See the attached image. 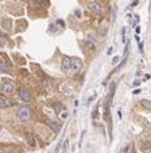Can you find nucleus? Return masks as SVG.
Listing matches in <instances>:
<instances>
[{"mask_svg":"<svg viewBox=\"0 0 151 153\" xmlns=\"http://www.w3.org/2000/svg\"><path fill=\"white\" fill-rule=\"evenodd\" d=\"M61 68H62V71L63 72H68V71H70V57H63V60H62V64H61Z\"/></svg>","mask_w":151,"mask_h":153,"instance_id":"obj_7","label":"nucleus"},{"mask_svg":"<svg viewBox=\"0 0 151 153\" xmlns=\"http://www.w3.org/2000/svg\"><path fill=\"white\" fill-rule=\"evenodd\" d=\"M130 152V144H127L126 146L123 148V150H122V153H128Z\"/></svg>","mask_w":151,"mask_h":153,"instance_id":"obj_14","label":"nucleus"},{"mask_svg":"<svg viewBox=\"0 0 151 153\" xmlns=\"http://www.w3.org/2000/svg\"><path fill=\"white\" fill-rule=\"evenodd\" d=\"M5 45V42H4V39L3 38H0V48H3V46Z\"/></svg>","mask_w":151,"mask_h":153,"instance_id":"obj_18","label":"nucleus"},{"mask_svg":"<svg viewBox=\"0 0 151 153\" xmlns=\"http://www.w3.org/2000/svg\"><path fill=\"white\" fill-rule=\"evenodd\" d=\"M117 61H119V57H113V60H112V64H116Z\"/></svg>","mask_w":151,"mask_h":153,"instance_id":"obj_19","label":"nucleus"},{"mask_svg":"<svg viewBox=\"0 0 151 153\" xmlns=\"http://www.w3.org/2000/svg\"><path fill=\"white\" fill-rule=\"evenodd\" d=\"M142 104H143L146 108H150V102H147V100H142Z\"/></svg>","mask_w":151,"mask_h":153,"instance_id":"obj_16","label":"nucleus"},{"mask_svg":"<svg viewBox=\"0 0 151 153\" xmlns=\"http://www.w3.org/2000/svg\"><path fill=\"white\" fill-rule=\"evenodd\" d=\"M9 68H11V64H9V62H0V71L7 72V71H9Z\"/></svg>","mask_w":151,"mask_h":153,"instance_id":"obj_11","label":"nucleus"},{"mask_svg":"<svg viewBox=\"0 0 151 153\" xmlns=\"http://www.w3.org/2000/svg\"><path fill=\"white\" fill-rule=\"evenodd\" d=\"M140 92V89H135V91H134V95H136V94H139Z\"/></svg>","mask_w":151,"mask_h":153,"instance_id":"obj_22","label":"nucleus"},{"mask_svg":"<svg viewBox=\"0 0 151 153\" xmlns=\"http://www.w3.org/2000/svg\"><path fill=\"white\" fill-rule=\"evenodd\" d=\"M76 15H77V18H81V11H80V10H76Z\"/></svg>","mask_w":151,"mask_h":153,"instance_id":"obj_17","label":"nucleus"},{"mask_svg":"<svg viewBox=\"0 0 151 153\" xmlns=\"http://www.w3.org/2000/svg\"><path fill=\"white\" fill-rule=\"evenodd\" d=\"M15 2H24V0H15Z\"/></svg>","mask_w":151,"mask_h":153,"instance_id":"obj_23","label":"nucleus"},{"mask_svg":"<svg viewBox=\"0 0 151 153\" xmlns=\"http://www.w3.org/2000/svg\"><path fill=\"white\" fill-rule=\"evenodd\" d=\"M38 2H41V3H42V2H46V0H38Z\"/></svg>","mask_w":151,"mask_h":153,"instance_id":"obj_24","label":"nucleus"},{"mask_svg":"<svg viewBox=\"0 0 151 153\" xmlns=\"http://www.w3.org/2000/svg\"><path fill=\"white\" fill-rule=\"evenodd\" d=\"M97 33H99L101 37L107 35V33H108V25H107V22H103L101 25L99 26V30H97Z\"/></svg>","mask_w":151,"mask_h":153,"instance_id":"obj_8","label":"nucleus"},{"mask_svg":"<svg viewBox=\"0 0 151 153\" xmlns=\"http://www.w3.org/2000/svg\"><path fill=\"white\" fill-rule=\"evenodd\" d=\"M18 118L22 122H27L31 118V110L28 107H22L20 110H18Z\"/></svg>","mask_w":151,"mask_h":153,"instance_id":"obj_1","label":"nucleus"},{"mask_svg":"<svg viewBox=\"0 0 151 153\" xmlns=\"http://www.w3.org/2000/svg\"><path fill=\"white\" fill-rule=\"evenodd\" d=\"M88 8L92 12H101L103 11V7L99 2H89L88 3Z\"/></svg>","mask_w":151,"mask_h":153,"instance_id":"obj_4","label":"nucleus"},{"mask_svg":"<svg viewBox=\"0 0 151 153\" xmlns=\"http://www.w3.org/2000/svg\"><path fill=\"white\" fill-rule=\"evenodd\" d=\"M59 117H61V118H68V112H63V114L59 115Z\"/></svg>","mask_w":151,"mask_h":153,"instance_id":"obj_20","label":"nucleus"},{"mask_svg":"<svg viewBox=\"0 0 151 153\" xmlns=\"http://www.w3.org/2000/svg\"><path fill=\"white\" fill-rule=\"evenodd\" d=\"M115 87H116V84H115V83H112V84H111V88H109L108 103H111V102H112V99H113V95H115Z\"/></svg>","mask_w":151,"mask_h":153,"instance_id":"obj_10","label":"nucleus"},{"mask_svg":"<svg viewBox=\"0 0 151 153\" xmlns=\"http://www.w3.org/2000/svg\"><path fill=\"white\" fill-rule=\"evenodd\" d=\"M8 106V102L4 98H0V108H5Z\"/></svg>","mask_w":151,"mask_h":153,"instance_id":"obj_12","label":"nucleus"},{"mask_svg":"<svg viewBox=\"0 0 151 153\" xmlns=\"http://www.w3.org/2000/svg\"><path fill=\"white\" fill-rule=\"evenodd\" d=\"M93 99H95V96H90V98H89V100H88V104H89V103H92Z\"/></svg>","mask_w":151,"mask_h":153,"instance_id":"obj_21","label":"nucleus"},{"mask_svg":"<svg viewBox=\"0 0 151 153\" xmlns=\"http://www.w3.org/2000/svg\"><path fill=\"white\" fill-rule=\"evenodd\" d=\"M61 145H62V142H58V145L55 146V149H54V152H53V153H58L59 149H61Z\"/></svg>","mask_w":151,"mask_h":153,"instance_id":"obj_15","label":"nucleus"},{"mask_svg":"<svg viewBox=\"0 0 151 153\" xmlns=\"http://www.w3.org/2000/svg\"><path fill=\"white\" fill-rule=\"evenodd\" d=\"M47 126L50 129H51L53 131H59V129H61V125L58 123L57 121H47Z\"/></svg>","mask_w":151,"mask_h":153,"instance_id":"obj_9","label":"nucleus"},{"mask_svg":"<svg viewBox=\"0 0 151 153\" xmlns=\"http://www.w3.org/2000/svg\"><path fill=\"white\" fill-rule=\"evenodd\" d=\"M26 141H27V144H28L30 146H32V148H34V146L36 145V141H35V135L32 134L31 131H27V133H26Z\"/></svg>","mask_w":151,"mask_h":153,"instance_id":"obj_5","label":"nucleus"},{"mask_svg":"<svg viewBox=\"0 0 151 153\" xmlns=\"http://www.w3.org/2000/svg\"><path fill=\"white\" fill-rule=\"evenodd\" d=\"M1 91L4 92V94H14L15 91V84L12 81H5L4 84L1 85Z\"/></svg>","mask_w":151,"mask_h":153,"instance_id":"obj_3","label":"nucleus"},{"mask_svg":"<svg viewBox=\"0 0 151 153\" xmlns=\"http://www.w3.org/2000/svg\"><path fill=\"white\" fill-rule=\"evenodd\" d=\"M19 98L24 102H30L31 100V94H30L27 89H22V91L19 92Z\"/></svg>","mask_w":151,"mask_h":153,"instance_id":"obj_6","label":"nucleus"},{"mask_svg":"<svg viewBox=\"0 0 151 153\" xmlns=\"http://www.w3.org/2000/svg\"><path fill=\"white\" fill-rule=\"evenodd\" d=\"M81 68H82V61H81V60L77 58V57L70 58V71H73L74 73H77Z\"/></svg>","mask_w":151,"mask_h":153,"instance_id":"obj_2","label":"nucleus"},{"mask_svg":"<svg viewBox=\"0 0 151 153\" xmlns=\"http://www.w3.org/2000/svg\"><path fill=\"white\" fill-rule=\"evenodd\" d=\"M0 153H5V152L4 150H0Z\"/></svg>","mask_w":151,"mask_h":153,"instance_id":"obj_25","label":"nucleus"},{"mask_svg":"<svg viewBox=\"0 0 151 153\" xmlns=\"http://www.w3.org/2000/svg\"><path fill=\"white\" fill-rule=\"evenodd\" d=\"M68 146H69V139H65V142H63V153L68 150Z\"/></svg>","mask_w":151,"mask_h":153,"instance_id":"obj_13","label":"nucleus"},{"mask_svg":"<svg viewBox=\"0 0 151 153\" xmlns=\"http://www.w3.org/2000/svg\"><path fill=\"white\" fill-rule=\"evenodd\" d=\"M0 131H1V125H0Z\"/></svg>","mask_w":151,"mask_h":153,"instance_id":"obj_26","label":"nucleus"}]
</instances>
